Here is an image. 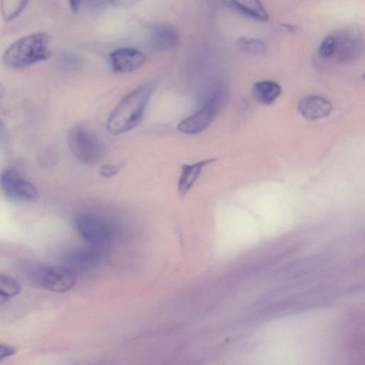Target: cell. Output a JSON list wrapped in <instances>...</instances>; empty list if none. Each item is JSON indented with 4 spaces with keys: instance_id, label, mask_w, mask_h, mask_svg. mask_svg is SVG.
Listing matches in <instances>:
<instances>
[{
    "instance_id": "6da1fadb",
    "label": "cell",
    "mask_w": 365,
    "mask_h": 365,
    "mask_svg": "<svg viewBox=\"0 0 365 365\" xmlns=\"http://www.w3.org/2000/svg\"><path fill=\"white\" fill-rule=\"evenodd\" d=\"M154 91V85L148 83L135 88L124 96L108 119V132L113 135H120L135 128L143 119Z\"/></svg>"
},
{
    "instance_id": "7a4b0ae2",
    "label": "cell",
    "mask_w": 365,
    "mask_h": 365,
    "mask_svg": "<svg viewBox=\"0 0 365 365\" xmlns=\"http://www.w3.org/2000/svg\"><path fill=\"white\" fill-rule=\"evenodd\" d=\"M51 36L46 32L33 33L16 39L4 52L1 61L11 68H24L50 58Z\"/></svg>"
},
{
    "instance_id": "3957f363",
    "label": "cell",
    "mask_w": 365,
    "mask_h": 365,
    "mask_svg": "<svg viewBox=\"0 0 365 365\" xmlns=\"http://www.w3.org/2000/svg\"><path fill=\"white\" fill-rule=\"evenodd\" d=\"M26 268V274L30 282L52 292H65L76 284L75 273L64 266L31 264Z\"/></svg>"
},
{
    "instance_id": "277c9868",
    "label": "cell",
    "mask_w": 365,
    "mask_h": 365,
    "mask_svg": "<svg viewBox=\"0 0 365 365\" xmlns=\"http://www.w3.org/2000/svg\"><path fill=\"white\" fill-rule=\"evenodd\" d=\"M227 94L223 88L213 90L197 110L178 124V130L185 134H197L205 130L220 112Z\"/></svg>"
},
{
    "instance_id": "5b68a950",
    "label": "cell",
    "mask_w": 365,
    "mask_h": 365,
    "mask_svg": "<svg viewBox=\"0 0 365 365\" xmlns=\"http://www.w3.org/2000/svg\"><path fill=\"white\" fill-rule=\"evenodd\" d=\"M68 143L73 155L83 164H96L103 156L105 149L101 139L81 125H76L70 130Z\"/></svg>"
},
{
    "instance_id": "8992f818",
    "label": "cell",
    "mask_w": 365,
    "mask_h": 365,
    "mask_svg": "<svg viewBox=\"0 0 365 365\" xmlns=\"http://www.w3.org/2000/svg\"><path fill=\"white\" fill-rule=\"evenodd\" d=\"M75 226L80 236L93 245H101L112 240L116 232L115 225L96 215L85 213L78 215Z\"/></svg>"
},
{
    "instance_id": "52a82bcc",
    "label": "cell",
    "mask_w": 365,
    "mask_h": 365,
    "mask_svg": "<svg viewBox=\"0 0 365 365\" xmlns=\"http://www.w3.org/2000/svg\"><path fill=\"white\" fill-rule=\"evenodd\" d=\"M0 187L7 199L14 202H29L38 196L34 185L13 168L4 169L0 175Z\"/></svg>"
},
{
    "instance_id": "ba28073f",
    "label": "cell",
    "mask_w": 365,
    "mask_h": 365,
    "mask_svg": "<svg viewBox=\"0 0 365 365\" xmlns=\"http://www.w3.org/2000/svg\"><path fill=\"white\" fill-rule=\"evenodd\" d=\"M335 48L332 57L344 62L353 60L360 55L363 43L360 34L354 29L339 31L333 34Z\"/></svg>"
},
{
    "instance_id": "9c48e42d",
    "label": "cell",
    "mask_w": 365,
    "mask_h": 365,
    "mask_svg": "<svg viewBox=\"0 0 365 365\" xmlns=\"http://www.w3.org/2000/svg\"><path fill=\"white\" fill-rule=\"evenodd\" d=\"M145 56L139 50L123 47L110 54V66L113 71L125 73L139 68L145 62Z\"/></svg>"
},
{
    "instance_id": "30bf717a",
    "label": "cell",
    "mask_w": 365,
    "mask_h": 365,
    "mask_svg": "<svg viewBox=\"0 0 365 365\" xmlns=\"http://www.w3.org/2000/svg\"><path fill=\"white\" fill-rule=\"evenodd\" d=\"M177 30L170 25H160L152 29L148 36L150 47L158 51H170L178 45Z\"/></svg>"
},
{
    "instance_id": "8fae6325",
    "label": "cell",
    "mask_w": 365,
    "mask_h": 365,
    "mask_svg": "<svg viewBox=\"0 0 365 365\" xmlns=\"http://www.w3.org/2000/svg\"><path fill=\"white\" fill-rule=\"evenodd\" d=\"M332 103L320 96H309L299 103L300 114L308 120H317L329 115L332 111Z\"/></svg>"
},
{
    "instance_id": "7c38bea8",
    "label": "cell",
    "mask_w": 365,
    "mask_h": 365,
    "mask_svg": "<svg viewBox=\"0 0 365 365\" xmlns=\"http://www.w3.org/2000/svg\"><path fill=\"white\" fill-rule=\"evenodd\" d=\"M99 256L95 250L77 249L70 251L65 259L64 267L74 273L86 271L93 267L98 262Z\"/></svg>"
},
{
    "instance_id": "4fadbf2b",
    "label": "cell",
    "mask_w": 365,
    "mask_h": 365,
    "mask_svg": "<svg viewBox=\"0 0 365 365\" xmlns=\"http://www.w3.org/2000/svg\"><path fill=\"white\" fill-rule=\"evenodd\" d=\"M215 160V158H209L191 164L182 165L178 182L179 192L182 195L187 193L197 180L203 168Z\"/></svg>"
},
{
    "instance_id": "5bb4252c",
    "label": "cell",
    "mask_w": 365,
    "mask_h": 365,
    "mask_svg": "<svg viewBox=\"0 0 365 365\" xmlns=\"http://www.w3.org/2000/svg\"><path fill=\"white\" fill-rule=\"evenodd\" d=\"M230 6L255 20L265 21L269 19L267 10L259 0H226Z\"/></svg>"
},
{
    "instance_id": "9a60e30c",
    "label": "cell",
    "mask_w": 365,
    "mask_h": 365,
    "mask_svg": "<svg viewBox=\"0 0 365 365\" xmlns=\"http://www.w3.org/2000/svg\"><path fill=\"white\" fill-rule=\"evenodd\" d=\"M252 92L257 101L269 105L278 98L281 94L282 88L277 82L266 80L255 83Z\"/></svg>"
},
{
    "instance_id": "2e32d148",
    "label": "cell",
    "mask_w": 365,
    "mask_h": 365,
    "mask_svg": "<svg viewBox=\"0 0 365 365\" xmlns=\"http://www.w3.org/2000/svg\"><path fill=\"white\" fill-rule=\"evenodd\" d=\"M21 291V285L14 277L0 273V304L16 296Z\"/></svg>"
},
{
    "instance_id": "e0dca14e",
    "label": "cell",
    "mask_w": 365,
    "mask_h": 365,
    "mask_svg": "<svg viewBox=\"0 0 365 365\" xmlns=\"http://www.w3.org/2000/svg\"><path fill=\"white\" fill-rule=\"evenodd\" d=\"M29 0H0L1 12L4 20L9 22L24 10Z\"/></svg>"
},
{
    "instance_id": "ac0fdd59",
    "label": "cell",
    "mask_w": 365,
    "mask_h": 365,
    "mask_svg": "<svg viewBox=\"0 0 365 365\" xmlns=\"http://www.w3.org/2000/svg\"><path fill=\"white\" fill-rule=\"evenodd\" d=\"M236 44L240 49L250 53H261L267 50V46L262 41L253 38L241 37L237 40Z\"/></svg>"
},
{
    "instance_id": "d6986e66",
    "label": "cell",
    "mask_w": 365,
    "mask_h": 365,
    "mask_svg": "<svg viewBox=\"0 0 365 365\" xmlns=\"http://www.w3.org/2000/svg\"><path fill=\"white\" fill-rule=\"evenodd\" d=\"M335 48V38L333 34L326 36L319 48V54L323 58H330L333 56Z\"/></svg>"
},
{
    "instance_id": "ffe728a7",
    "label": "cell",
    "mask_w": 365,
    "mask_h": 365,
    "mask_svg": "<svg viewBox=\"0 0 365 365\" xmlns=\"http://www.w3.org/2000/svg\"><path fill=\"white\" fill-rule=\"evenodd\" d=\"M120 169L121 166L119 165L107 164L101 167L100 174L103 178H110L116 175Z\"/></svg>"
},
{
    "instance_id": "44dd1931",
    "label": "cell",
    "mask_w": 365,
    "mask_h": 365,
    "mask_svg": "<svg viewBox=\"0 0 365 365\" xmlns=\"http://www.w3.org/2000/svg\"><path fill=\"white\" fill-rule=\"evenodd\" d=\"M16 348L11 346L0 344V361L11 356H13L16 354Z\"/></svg>"
},
{
    "instance_id": "7402d4cb",
    "label": "cell",
    "mask_w": 365,
    "mask_h": 365,
    "mask_svg": "<svg viewBox=\"0 0 365 365\" xmlns=\"http://www.w3.org/2000/svg\"><path fill=\"white\" fill-rule=\"evenodd\" d=\"M139 0H108V1L116 7H128L136 4Z\"/></svg>"
},
{
    "instance_id": "603a6c76",
    "label": "cell",
    "mask_w": 365,
    "mask_h": 365,
    "mask_svg": "<svg viewBox=\"0 0 365 365\" xmlns=\"http://www.w3.org/2000/svg\"><path fill=\"white\" fill-rule=\"evenodd\" d=\"M82 0H68L70 8L73 12L76 13L81 6Z\"/></svg>"
},
{
    "instance_id": "cb8c5ba5",
    "label": "cell",
    "mask_w": 365,
    "mask_h": 365,
    "mask_svg": "<svg viewBox=\"0 0 365 365\" xmlns=\"http://www.w3.org/2000/svg\"><path fill=\"white\" fill-rule=\"evenodd\" d=\"M4 93V88L3 87V86L0 83V98H1L3 96Z\"/></svg>"
},
{
    "instance_id": "d4e9b609",
    "label": "cell",
    "mask_w": 365,
    "mask_h": 365,
    "mask_svg": "<svg viewBox=\"0 0 365 365\" xmlns=\"http://www.w3.org/2000/svg\"><path fill=\"white\" fill-rule=\"evenodd\" d=\"M1 123H0V131H1Z\"/></svg>"
}]
</instances>
